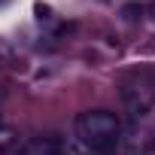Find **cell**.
I'll use <instances>...</instances> for the list:
<instances>
[{"mask_svg": "<svg viewBox=\"0 0 155 155\" xmlns=\"http://www.w3.org/2000/svg\"><path fill=\"white\" fill-rule=\"evenodd\" d=\"M73 134L88 152L110 155L119 146V140H122V122L110 110H85V113L76 116Z\"/></svg>", "mask_w": 155, "mask_h": 155, "instance_id": "6da1fadb", "label": "cell"}, {"mask_svg": "<svg viewBox=\"0 0 155 155\" xmlns=\"http://www.w3.org/2000/svg\"><path fill=\"white\" fill-rule=\"evenodd\" d=\"M21 155H61V143L58 140H49V137H40V140H31Z\"/></svg>", "mask_w": 155, "mask_h": 155, "instance_id": "7a4b0ae2", "label": "cell"}, {"mask_svg": "<svg viewBox=\"0 0 155 155\" xmlns=\"http://www.w3.org/2000/svg\"><path fill=\"white\" fill-rule=\"evenodd\" d=\"M122 15H125V21H137V18L143 15V6H140V3H125V6H122Z\"/></svg>", "mask_w": 155, "mask_h": 155, "instance_id": "3957f363", "label": "cell"}, {"mask_svg": "<svg viewBox=\"0 0 155 155\" xmlns=\"http://www.w3.org/2000/svg\"><path fill=\"white\" fill-rule=\"evenodd\" d=\"M152 15H155V3H152Z\"/></svg>", "mask_w": 155, "mask_h": 155, "instance_id": "277c9868", "label": "cell"}]
</instances>
